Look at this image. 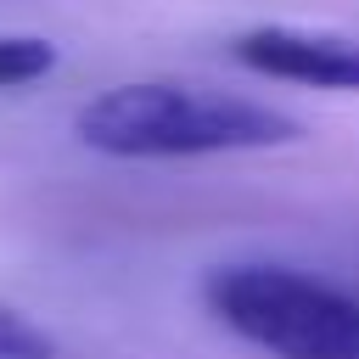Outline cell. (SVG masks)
Returning a JSON list of instances; mask_svg holds the SVG:
<instances>
[{"label": "cell", "mask_w": 359, "mask_h": 359, "mask_svg": "<svg viewBox=\"0 0 359 359\" xmlns=\"http://www.w3.org/2000/svg\"><path fill=\"white\" fill-rule=\"evenodd\" d=\"M79 140L107 157H213L297 140V118L196 84H118L79 107Z\"/></svg>", "instance_id": "1"}, {"label": "cell", "mask_w": 359, "mask_h": 359, "mask_svg": "<svg viewBox=\"0 0 359 359\" xmlns=\"http://www.w3.org/2000/svg\"><path fill=\"white\" fill-rule=\"evenodd\" d=\"M202 297L224 331L269 359H359V297L292 264H219Z\"/></svg>", "instance_id": "2"}, {"label": "cell", "mask_w": 359, "mask_h": 359, "mask_svg": "<svg viewBox=\"0 0 359 359\" xmlns=\"http://www.w3.org/2000/svg\"><path fill=\"white\" fill-rule=\"evenodd\" d=\"M230 56L264 79L314 84V90H359V39L348 34L269 22V28H247L230 45Z\"/></svg>", "instance_id": "3"}, {"label": "cell", "mask_w": 359, "mask_h": 359, "mask_svg": "<svg viewBox=\"0 0 359 359\" xmlns=\"http://www.w3.org/2000/svg\"><path fill=\"white\" fill-rule=\"evenodd\" d=\"M56 67V45L34 39V34H0V90L11 84H34Z\"/></svg>", "instance_id": "4"}, {"label": "cell", "mask_w": 359, "mask_h": 359, "mask_svg": "<svg viewBox=\"0 0 359 359\" xmlns=\"http://www.w3.org/2000/svg\"><path fill=\"white\" fill-rule=\"evenodd\" d=\"M0 359H56V342L17 309L0 303Z\"/></svg>", "instance_id": "5"}]
</instances>
